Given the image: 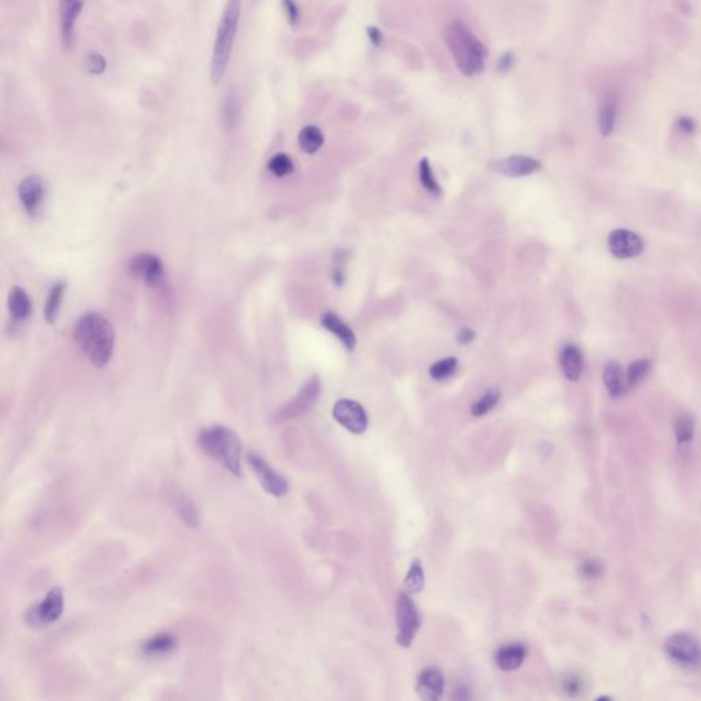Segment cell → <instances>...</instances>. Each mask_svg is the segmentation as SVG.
I'll return each mask as SVG.
<instances>
[{
    "instance_id": "20",
    "label": "cell",
    "mask_w": 701,
    "mask_h": 701,
    "mask_svg": "<svg viewBox=\"0 0 701 701\" xmlns=\"http://www.w3.org/2000/svg\"><path fill=\"white\" fill-rule=\"evenodd\" d=\"M322 325L329 332H332L336 337L340 339V342L344 344V347L347 349L352 351L355 348L357 339H355L354 332L349 329V326L347 323L342 322L336 314L326 313L322 317Z\"/></svg>"
},
{
    "instance_id": "34",
    "label": "cell",
    "mask_w": 701,
    "mask_h": 701,
    "mask_svg": "<svg viewBox=\"0 0 701 701\" xmlns=\"http://www.w3.org/2000/svg\"><path fill=\"white\" fill-rule=\"evenodd\" d=\"M237 116H239L237 97L234 95H229L222 104V119L228 129H232L236 125Z\"/></svg>"
},
{
    "instance_id": "42",
    "label": "cell",
    "mask_w": 701,
    "mask_h": 701,
    "mask_svg": "<svg viewBox=\"0 0 701 701\" xmlns=\"http://www.w3.org/2000/svg\"><path fill=\"white\" fill-rule=\"evenodd\" d=\"M474 337H475V333H474L470 327H463L457 333V337L456 339H457V342H460V344H469V342H473Z\"/></svg>"
},
{
    "instance_id": "17",
    "label": "cell",
    "mask_w": 701,
    "mask_h": 701,
    "mask_svg": "<svg viewBox=\"0 0 701 701\" xmlns=\"http://www.w3.org/2000/svg\"><path fill=\"white\" fill-rule=\"evenodd\" d=\"M560 366L563 370V374L570 381H577L581 377L582 370H584V357L581 349L574 345L567 344L563 347L560 352Z\"/></svg>"
},
{
    "instance_id": "33",
    "label": "cell",
    "mask_w": 701,
    "mask_h": 701,
    "mask_svg": "<svg viewBox=\"0 0 701 701\" xmlns=\"http://www.w3.org/2000/svg\"><path fill=\"white\" fill-rule=\"evenodd\" d=\"M268 170L277 177H285L293 171V162L285 153H277L268 161Z\"/></svg>"
},
{
    "instance_id": "5",
    "label": "cell",
    "mask_w": 701,
    "mask_h": 701,
    "mask_svg": "<svg viewBox=\"0 0 701 701\" xmlns=\"http://www.w3.org/2000/svg\"><path fill=\"white\" fill-rule=\"evenodd\" d=\"M396 624H398L396 641L400 646L408 648L413 644L418 630L420 627V615L413 599L404 592L398 596Z\"/></svg>"
},
{
    "instance_id": "11",
    "label": "cell",
    "mask_w": 701,
    "mask_h": 701,
    "mask_svg": "<svg viewBox=\"0 0 701 701\" xmlns=\"http://www.w3.org/2000/svg\"><path fill=\"white\" fill-rule=\"evenodd\" d=\"M320 391H321L320 379L317 377L310 379L295 398L277 411L276 419L278 422H283L290 418L299 417L314 404V401L320 396Z\"/></svg>"
},
{
    "instance_id": "1",
    "label": "cell",
    "mask_w": 701,
    "mask_h": 701,
    "mask_svg": "<svg viewBox=\"0 0 701 701\" xmlns=\"http://www.w3.org/2000/svg\"><path fill=\"white\" fill-rule=\"evenodd\" d=\"M75 340L96 367L109 363L114 349V329L103 315L88 313L75 326Z\"/></svg>"
},
{
    "instance_id": "2",
    "label": "cell",
    "mask_w": 701,
    "mask_h": 701,
    "mask_svg": "<svg viewBox=\"0 0 701 701\" xmlns=\"http://www.w3.org/2000/svg\"><path fill=\"white\" fill-rule=\"evenodd\" d=\"M444 40L457 70L463 76L474 77L482 73L488 50L464 22L456 19L448 23L444 31Z\"/></svg>"
},
{
    "instance_id": "35",
    "label": "cell",
    "mask_w": 701,
    "mask_h": 701,
    "mask_svg": "<svg viewBox=\"0 0 701 701\" xmlns=\"http://www.w3.org/2000/svg\"><path fill=\"white\" fill-rule=\"evenodd\" d=\"M85 65H87V70L89 75L92 76H100L104 73L106 67H107V62L104 57L99 53H89L87 54V59H85Z\"/></svg>"
},
{
    "instance_id": "39",
    "label": "cell",
    "mask_w": 701,
    "mask_h": 701,
    "mask_svg": "<svg viewBox=\"0 0 701 701\" xmlns=\"http://www.w3.org/2000/svg\"><path fill=\"white\" fill-rule=\"evenodd\" d=\"M513 65H515V55H513V53H506V54L501 55V58L497 62V72L501 73V75H506V73H509L511 70Z\"/></svg>"
},
{
    "instance_id": "18",
    "label": "cell",
    "mask_w": 701,
    "mask_h": 701,
    "mask_svg": "<svg viewBox=\"0 0 701 701\" xmlns=\"http://www.w3.org/2000/svg\"><path fill=\"white\" fill-rule=\"evenodd\" d=\"M603 379L607 391L612 398H619L629 391L626 384V373L618 360H609L607 363L603 371Z\"/></svg>"
},
{
    "instance_id": "15",
    "label": "cell",
    "mask_w": 701,
    "mask_h": 701,
    "mask_svg": "<svg viewBox=\"0 0 701 701\" xmlns=\"http://www.w3.org/2000/svg\"><path fill=\"white\" fill-rule=\"evenodd\" d=\"M84 3L85 0H59L60 32L65 45H70L73 40L77 19L82 11Z\"/></svg>"
},
{
    "instance_id": "40",
    "label": "cell",
    "mask_w": 701,
    "mask_h": 701,
    "mask_svg": "<svg viewBox=\"0 0 701 701\" xmlns=\"http://www.w3.org/2000/svg\"><path fill=\"white\" fill-rule=\"evenodd\" d=\"M677 128H678V131H681L685 134H692V133H695V131H696L697 125H696V122H695L693 118L683 115V116L677 119Z\"/></svg>"
},
{
    "instance_id": "37",
    "label": "cell",
    "mask_w": 701,
    "mask_h": 701,
    "mask_svg": "<svg viewBox=\"0 0 701 701\" xmlns=\"http://www.w3.org/2000/svg\"><path fill=\"white\" fill-rule=\"evenodd\" d=\"M283 6H284L285 14H286V18L289 21V23L298 25V22L300 19V11H299L296 1L295 0H283Z\"/></svg>"
},
{
    "instance_id": "13",
    "label": "cell",
    "mask_w": 701,
    "mask_h": 701,
    "mask_svg": "<svg viewBox=\"0 0 701 701\" xmlns=\"http://www.w3.org/2000/svg\"><path fill=\"white\" fill-rule=\"evenodd\" d=\"M491 169L507 177H523L541 169V163L525 155H513L491 163Z\"/></svg>"
},
{
    "instance_id": "10",
    "label": "cell",
    "mask_w": 701,
    "mask_h": 701,
    "mask_svg": "<svg viewBox=\"0 0 701 701\" xmlns=\"http://www.w3.org/2000/svg\"><path fill=\"white\" fill-rule=\"evenodd\" d=\"M333 417L347 430L355 435H362L369 425L367 414L359 403L342 398L333 407Z\"/></svg>"
},
{
    "instance_id": "22",
    "label": "cell",
    "mask_w": 701,
    "mask_h": 701,
    "mask_svg": "<svg viewBox=\"0 0 701 701\" xmlns=\"http://www.w3.org/2000/svg\"><path fill=\"white\" fill-rule=\"evenodd\" d=\"M177 640L173 634L169 633H162L156 634L155 637H151L146 644L143 645V651L146 655L150 656H162L168 655L171 651L175 649Z\"/></svg>"
},
{
    "instance_id": "26",
    "label": "cell",
    "mask_w": 701,
    "mask_h": 701,
    "mask_svg": "<svg viewBox=\"0 0 701 701\" xmlns=\"http://www.w3.org/2000/svg\"><path fill=\"white\" fill-rule=\"evenodd\" d=\"M423 585H425L423 567H422V563L417 559L410 566L408 574L404 580V589L407 593H419V592H422Z\"/></svg>"
},
{
    "instance_id": "4",
    "label": "cell",
    "mask_w": 701,
    "mask_h": 701,
    "mask_svg": "<svg viewBox=\"0 0 701 701\" xmlns=\"http://www.w3.org/2000/svg\"><path fill=\"white\" fill-rule=\"evenodd\" d=\"M199 445L205 454L221 462L230 473L241 477V441L227 426L217 425L200 432Z\"/></svg>"
},
{
    "instance_id": "41",
    "label": "cell",
    "mask_w": 701,
    "mask_h": 701,
    "mask_svg": "<svg viewBox=\"0 0 701 701\" xmlns=\"http://www.w3.org/2000/svg\"><path fill=\"white\" fill-rule=\"evenodd\" d=\"M366 33H367V38L371 41L373 45H376V47H381L382 45V43H384V35H382V32L379 31V28L370 25V26L366 28Z\"/></svg>"
},
{
    "instance_id": "23",
    "label": "cell",
    "mask_w": 701,
    "mask_h": 701,
    "mask_svg": "<svg viewBox=\"0 0 701 701\" xmlns=\"http://www.w3.org/2000/svg\"><path fill=\"white\" fill-rule=\"evenodd\" d=\"M618 104L612 97H607L599 110V129L603 136L611 134L616 124Z\"/></svg>"
},
{
    "instance_id": "9",
    "label": "cell",
    "mask_w": 701,
    "mask_h": 701,
    "mask_svg": "<svg viewBox=\"0 0 701 701\" xmlns=\"http://www.w3.org/2000/svg\"><path fill=\"white\" fill-rule=\"evenodd\" d=\"M129 271L134 278L152 288L163 284L165 280V266L162 261L148 252L133 256L129 262Z\"/></svg>"
},
{
    "instance_id": "19",
    "label": "cell",
    "mask_w": 701,
    "mask_h": 701,
    "mask_svg": "<svg viewBox=\"0 0 701 701\" xmlns=\"http://www.w3.org/2000/svg\"><path fill=\"white\" fill-rule=\"evenodd\" d=\"M526 658V646L522 644L504 645L496 653V664L504 671L519 668Z\"/></svg>"
},
{
    "instance_id": "27",
    "label": "cell",
    "mask_w": 701,
    "mask_h": 701,
    "mask_svg": "<svg viewBox=\"0 0 701 701\" xmlns=\"http://www.w3.org/2000/svg\"><path fill=\"white\" fill-rule=\"evenodd\" d=\"M651 370V360L648 359H638L636 362H633L627 371H626V384H627V389L630 391L631 388H634L638 382H641L643 379L646 377V374L649 373Z\"/></svg>"
},
{
    "instance_id": "3",
    "label": "cell",
    "mask_w": 701,
    "mask_h": 701,
    "mask_svg": "<svg viewBox=\"0 0 701 701\" xmlns=\"http://www.w3.org/2000/svg\"><path fill=\"white\" fill-rule=\"evenodd\" d=\"M241 14V0H228L222 17L219 19L217 36L214 41V51L211 59L210 78L214 85H218L228 70L229 60L232 55L234 38L239 29V21Z\"/></svg>"
},
{
    "instance_id": "8",
    "label": "cell",
    "mask_w": 701,
    "mask_h": 701,
    "mask_svg": "<svg viewBox=\"0 0 701 701\" xmlns=\"http://www.w3.org/2000/svg\"><path fill=\"white\" fill-rule=\"evenodd\" d=\"M246 460L256 475L261 487L266 492L274 497H283L288 493V481L283 475L277 473L271 466L266 462L262 456L254 452L246 454Z\"/></svg>"
},
{
    "instance_id": "7",
    "label": "cell",
    "mask_w": 701,
    "mask_h": 701,
    "mask_svg": "<svg viewBox=\"0 0 701 701\" xmlns=\"http://www.w3.org/2000/svg\"><path fill=\"white\" fill-rule=\"evenodd\" d=\"M665 652L683 665L693 667L701 663V644L688 633L671 634L665 641Z\"/></svg>"
},
{
    "instance_id": "28",
    "label": "cell",
    "mask_w": 701,
    "mask_h": 701,
    "mask_svg": "<svg viewBox=\"0 0 701 701\" xmlns=\"http://www.w3.org/2000/svg\"><path fill=\"white\" fill-rule=\"evenodd\" d=\"M175 511L178 513V516L190 528L199 526V515L188 499H185V497L175 499Z\"/></svg>"
},
{
    "instance_id": "6",
    "label": "cell",
    "mask_w": 701,
    "mask_h": 701,
    "mask_svg": "<svg viewBox=\"0 0 701 701\" xmlns=\"http://www.w3.org/2000/svg\"><path fill=\"white\" fill-rule=\"evenodd\" d=\"M63 607L65 599L62 589L59 587H53L40 603L29 608V611L26 612V621L32 626L48 625L57 622L62 616Z\"/></svg>"
},
{
    "instance_id": "29",
    "label": "cell",
    "mask_w": 701,
    "mask_h": 701,
    "mask_svg": "<svg viewBox=\"0 0 701 701\" xmlns=\"http://www.w3.org/2000/svg\"><path fill=\"white\" fill-rule=\"evenodd\" d=\"M499 400H500V391L489 389L487 393H484L482 398L474 403L473 408H472L474 417H482V415L488 414L493 407L499 403Z\"/></svg>"
},
{
    "instance_id": "30",
    "label": "cell",
    "mask_w": 701,
    "mask_h": 701,
    "mask_svg": "<svg viewBox=\"0 0 701 701\" xmlns=\"http://www.w3.org/2000/svg\"><path fill=\"white\" fill-rule=\"evenodd\" d=\"M695 435V420L692 415L683 414L675 422V436L680 444H689Z\"/></svg>"
},
{
    "instance_id": "16",
    "label": "cell",
    "mask_w": 701,
    "mask_h": 701,
    "mask_svg": "<svg viewBox=\"0 0 701 701\" xmlns=\"http://www.w3.org/2000/svg\"><path fill=\"white\" fill-rule=\"evenodd\" d=\"M444 675L437 668H428L420 675L417 683V692L423 700H438L444 692Z\"/></svg>"
},
{
    "instance_id": "38",
    "label": "cell",
    "mask_w": 701,
    "mask_h": 701,
    "mask_svg": "<svg viewBox=\"0 0 701 701\" xmlns=\"http://www.w3.org/2000/svg\"><path fill=\"white\" fill-rule=\"evenodd\" d=\"M563 688H565V692L567 695L575 697V696H580L584 692V683L578 677H570L563 683Z\"/></svg>"
},
{
    "instance_id": "32",
    "label": "cell",
    "mask_w": 701,
    "mask_h": 701,
    "mask_svg": "<svg viewBox=\"0 0 701 701\" xmlns=\"http://www.w3.org/2000/svg\"><path fill=\"white\" fill-rule=\"evenodd\" d=\"M457 367V360L455 358H447V359L438 360L435 364H432L429 373L436 381L450 379L456 371Z\"/></svg>"
},
{
    "instance_id": "21",
    "label": "cell",
    "mask_w": 701,
    "mask_h": 701,
    "mask_svg": "<svg viewBox=\"0 0 701 701\" xmlns=\"http://www.w3.org/2000/svg\"><path fill=\"white\" fill-rule=\"evenodd\" d=\"M9 310L14 320L25 321L32 314V303L25 289L14 286L9 293Z\"/></svg>"
},
{
    "instance_id": "14",
    "label": "cell",
    "mask_w": 701,
    "mask_h": 701,
    "mask_svg": "<svg viewBox=\"0 0 701 701\" xmlns=\"http://www.w3.org/2000/svg\"><path fill=\"white\" fill-rule=\"evenodd\" d=\"M18 196L23 209L28 214L35 215L38 212L44 197H45V184L38 175H31L25 178L18 187Z\"/></svg>"
},
{
    "instance_id": "25",
    "label": "cell",
    "mask_w": 701,
    "mask_h": 701,
    "mask_svg": "<svg viewBox=\"0 0 701 701\" xmlns=\"http://www.w3.org/2000/svg\"><path fill=\"white\" fill-rule=\"evenodd\" d=\"M65 290H66V285L63 283H58L53 286V289L48 295V299L45 302V307H44V315H45L47 322H57L58 314H59V308L62 304Z\"/></svg>"
},
{
    "instance_id": "24",
    "label": "cell",
    "mask_w": 701,
    "mask_h": 701,
    "mask_svg": "<svg viewBox=\"0 0 701 701\" xmlns=\"http://www.w3.org/2000/svg\"><path fill=\"white\" fill-rule=\"evenodd\" d=\"M323 140L322 131L314 125L305 126L299 133V146L307 153L318 151L322 147Z\"/></svg>"
},
{
    "instance_id": "31",
    "label": "cell",
    "mask_w": 701,
    "mask_h": 701,
    "mask_svg": "<svg viewBox=\"0 0 701 701\" xmlns=\"http://www.w3.org/2000/svg\"><path fill=\"white\" fill-rule=\"evenodd\" d=\"M419 180H420V184L423 185L425 190H429L430 193L440 195L441 188L437 184L436 177H435V174L432 171V168H430V163H429L428 158H423L419 162Z\"/></svg>"
},
{
    "instance_id": "12",
    "label": "cell",
    "mask_w": 701,
    "mask_h": 701,
    "mask_svg": "<svg viewBox=\"0 0 701 701\" xmlns=\"http://www.w3.org/2000/svg\"><path fill=\"white\" fill-rule=\"evenodd\" d=\"M609 252L618 259H631L638 256L644 249L641 237L627 229H616L608 237Z\"/></svg>"
},
{
    "instance_id": "36",
    "label": "cell",
    "mask_w": 701,
    "mask_h": 701,
    "mask_svg": "<svg viewBox=\"0 0 701 701\" xmlns=\"http://www.w3.org/2000/svg\"><path fill=\"white\" fill-rule=\"evenodd\" d=\"M581 572L587 578H596L603 572V565L596 559H587L581 566Z\"/></svg>"
}]
</instances>
